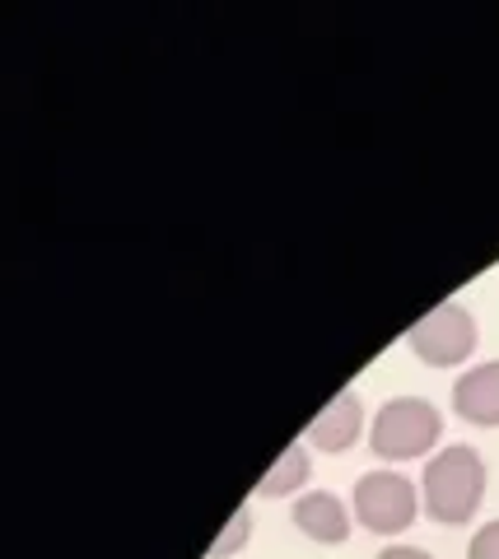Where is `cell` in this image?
<instances>
[{
    "mask_svg": "<svg viewBox=\"0 0 499 559\" xmlns=\"http://www.w3.org/2000/svg\"><path fill=\"white\" fill-rule=\"evenodd\" d=\"M425 509L443 527H462L472 522L486 495V462L476 457V448L467 443H449L439 457H429L425 466Z\"/></svg>",
    "mask_w": 499,
    "mask_h": 559,
    "instance_id": "6da1fadb",
    "label": "cell"
},
{
    "mask_svg": "<svg viewBox=\"0 0 499 559\" xmlns=\"http://www.w3.org/2000/svg\"><path fill=\"white\" fill-rule=\"evenodd\" d=\"M439 429H443V419L425 396H392L373 415V452L388 462L425 457L439 443Z\"/></svg>",
    "mask_w": 499,
    "mask_h": 559,
    "instance_id": "7a4b0ae2",
    "label": "cell"
},
{
    "mask_svg": "<svg viewBox=\"0 0 499 559\" xmlns=\"http://www.w3.org/2000/svg\"><path fill=\"white\" fill-rule=\"evenodd\" d=\"M416 485L397 471H369L355 485V518L378 536H397L416 522Z\"/></svg>",
    "mask_w": 499,
    "mask_h": 559,
    "instance_id": "3957f363",
    "label": "cell"
},
{
    "mask_svg": "<svg viewBox=\"0 0 499 559\" xmlns=\"http://www.w3.org/2000/svg\"><path fill=\"white\" fill-rule=\"evenodd\" d=\"M411 349L435 364V369H449V364H462L476 349V322L462 304H439L435 312L411 326Z\"/></svg>",
    "mask_w": 499,
    "mask_h": 559,
    "instance_id": "277c9868",
    "label": "cell"
},
{
    "mask_svg": "<svg viewBox=\"0 0 499 559\" xmlns=\"http://www.w3.org/2000/svg\"><path fill=\"white\" fill-rule=\"evenodd\" d=\"M359 429H365V411H359V396L355 392H336L326 406L313 415V425H308L304 439L322 448V452H351Z\"/></svg>",
    "mask_w": 499,
    "mask_h": 559,
    "instance_id": "5b68a950",
    "label": "cell"
},
{
    "mask_svg": "<svg viewBox=\"0 0 499 559\" xmlns=\"http://www.w3.org/2000/svg\"><path fill=\"white\" fill-rule=\"evenodd\" d=\"M453 411L467 419V425H486V429L499 425V359L476 364L472 373L458 378V388H453Z\"/></svg>",
    "mask_w": 499,
    "mask_h": 559,
    "instance_id": "8992f818",
    "label": "cell"
},
{
    "mask_svg": "<svg viewBox=\"0 0 499 559\" xmlns=\"http://www.w3.org/2000/svg\"><path fill=\"white\" fill-rule=\"evenodd\" d=\"M295 527L308 536V540H322V546H341L351 536V518L341 509L336 495H304L295 503Z\"/></svg>",
    "mask_w": 499,
    "mask_h": 559,
    "instance_id": "52a82bcc",
    "label": "cell"
},
{
    "mask_svg": "<svg viewBox=\"0 0 499 559\" xmlns=\"http://www.w3.org/2000/svg\"><path fill=\"white\" fill-rule=\"evenodd\" d=\"M304 480H308V448L295 443V448H285V457L266 471L257 489H262L266 499H281V495H289V489H299Z\"/></svg>",
    "mask_w": 499,
    "mask_h": 559,
    "instance_id": "ba28073f",
    "label": "cell"
},
{
    "mask_svg": "<svg viewBox=\"0 0 499 559\" xmlns=\"http://www.w3.org/2000/svg\"><path fill=\"white\" fill-rule=\"evenodd\" d=\"M248 527H252V509H248V503H243V509H238L234 513V522H229V532L225 536H219L215 540V546H211V559H225V555H234L238 546H243V540H248Z\"/></svg>",
    "mask_w": 499,
    "mask_h": 559,
    "instance_id": "9c48e42d",
    "label": "cell"
},
{
    "mask_svg": "<svg viewBox=\"0 0 499 559\" xmlns=\"http://www.w3.org/2000/svg\"><path fill=\"white\" fill-rule=\"evenodd\" d=\"M472 559H499V522H486L476 536H472Z\"/></svg>",
    "mask_w": 499,
    "mask_h": 559,
    "instance_id": "30bf717a",
    "label": "cell"
},
{
    "mask_svg": "<svg viewBox=\"0 0 499 559\" xmlns=\"http://www.w3.org/2000/svg\"><path fill=\"white\" fill-rule=\"evenodd\" d=\"M378 559H429V555H425V550H416V546H388Z\"/></svg>",
    "mask_w": 499,
    "mask_h": 559,
    "instance_id": "8fae6325",
    "label": "cell"
}]
</instances>
